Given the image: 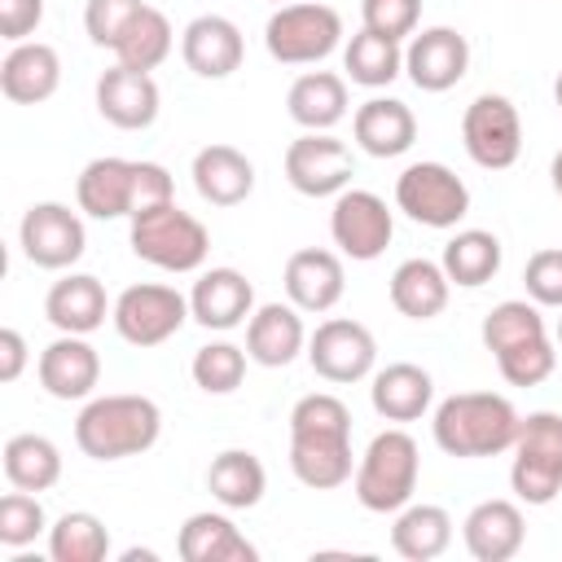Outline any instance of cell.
I'll return each instance as SVG.
<instances>
[{"label": "cell", "instance_id": "6da1fadb", "mask_svg": "<svg viewBox=\"0 0 562 562\" xmlns=\"http://www.w3.org/2000/svg\"><path fill=\"white\" fill-rule=\"evenodd\" d=\"M290 470L312 492H334L356 474L351 408L338 395L312 391L290 408Z\"/></svg>", "mask_w": 562, "mask_h": 562}, {"label": "cell", "instance_id": "7a4b0ae2", "mask_svg": "<svg viewBox=\"0 0 562 562\" xmlns=\"http://www.w3.org/2000/svg\"><path fill=\"white\" fill-rule=\"evenodd\" d=\"M171 198H176L171 171L149 158L105 154V158H92L75 180V202L92 220H132L136 211Z\"/></svg>", "mask_w": 562, "mask_h": 562}, {"label": "cell", "instance_id": "3957f363", "mask_svg": "<svg viewBox=\"0 0 562 562\" xmlns=\"http://www.w3.org/2000/svg\"><path fill=\"white\" fill-rule=\"evenodd\" d=\"M518 408L496 395V391H457L448 400L435 404L430 417V435L439 443V452L474 461V457H496L514 448L518 435Z\"/></svg>", "mask_w": 562, "mask_h": 562}, {"label": "cell", "instance_id": "277c9868", "mask_svg": "<svg viewBox=\"0 0 562 562\" xmlns=\"http://www.w3.org/2000/svg\"><path fill=\"white\" fill-rule=\"evenodd\" d=\"M162 435V408L149 395H92L75 417V443L92 461L140 457Z\"/></svg>", "mask_w": 562, "mask_h": 562}, {"label": "cell", "instance_id": "5b68a950", "mask_svg": "<svg viewBox=\"0 0 562 562\" xmlns=\"http://www.w3.org/2000/svg\"><path fill=\"white\" fill-rule=\"evenodd\" d=\"M417 474H422L417 439L408 430H400V426H386L360 452L356 474H351V492L369 514H395V509H404L413 501Z\"/></svg>", "mask_w": 562, "mask_h": 562}, {"label": "cell", "instance_id": "8992f818", "mask_svg": "<svg viewBox=\"0 0 562 562\" xmlns=\"http://www.w3.org/2000/svg\"><path fill=\"white\" fill-rule=\"evenodd\" d=\"M127 241H132V255L154 263L158 272H198L206 263V255H211L206 224L198 215L180 211L176 198L136 211L132 228H127Z\"/></svg>", "mask_w": 562, "mask_h": 562}, {"label": "cell", "instance_id": "52a82bcc", "mask_svg": "<svg viewBox=\"0 0 562 562\" xmlns=\"http://www.w3.org/2000/svg\"><path fill=\"white\" fill-rule=\"evenodd\" d=\"M342 44V13L321 0H290L263 22V48L281 66H316Z\"/></svg>", "mask_w": 562, "mask_h": 562}, {"label": "cell", "instance_id": "ba28073f", "mask_svg": "<svg viewBox=\"0 0 562 562\" xmlns=\"http://www.w3.org/2000/svg\"><path fill=\"white\" fill-rule=\"evenodd\" d=\"M509 487L522 505H549L562 492V413H527L514 435Z\"/></svg>", "mask_w": 562, "mask_h": 562}, {"label": "cell", "instance_id": "9c48e42d", "mask_svg": "<svg viewBox=\"0 0 562 562\" xmlns=\"http://www.w3.org/2000/svg\"><path fill=\"white\" fill-rule=\"evenodd\" d=\"M395 206L422 228H457L470 215V189L448 162H408L395 176Z\"/></svg>", "mask_w": 562, "mask_h": 562}, {"label": "cell", "instance_id": "30bf717a", "mask_svg": "<svg viewBox=\"0 0 562 562\" xmlns=\"http://www.w3.org/2000/svg\"><path fill=\"white\" fill-rule=\"evenodd\" d=\"M110 321H114L123 342H132V347H162L167 338L180 334L184 321H193V312H189V294H180L176 285L140 281V285H127L114 299Z\"/></svg>", "mask_w": 562, "mask_h": 562}, {"label": "cell", "instance_id": "8fae6325", "mask_svg": "<svg viewBox=\"0 0 562 562\" xmlns=\"http://www.w3.org/2000/svg\"><path fill=\"white\" fill-rule=\"evenodd\" d=\"M461 145L474 167L505 171L522 154V119L518 105L501 92H479L461 114Z\"/></svg>", "mask_w": 562, "mask_h": 562}, {"label": "cell", "instance_id": "7c38bea8", "mask_svg": "<svg viewBox=\"0 0 562 562\" xmlns=\"http://www.w3.org/2000/svg\"><path fill=\"white\" fill-rule=\"evenodd\" d=\"M18 246H22L26 263H35L44 272H66L83 259L88 233H83L79 211H70L66 202H31L18 224Z\"/></svg>", "mask_w": 562, "mask_h": 562}, {"label": "cell", "instance_id": "4fadbf2b", "mask_svg": "<svg viewBox=\"0 0 562 562\" xmlns=\"http://www.w3.org/2000/svg\"><path fill=\"white\" fill-rule=\"evenodd\" d=\"M307 364L316 378L334 386L364 382L373 378V364H378V338L369 334V325L351 316H329L316 325V334H307Z\"/></svg>", "mask_w": 562, "mask_h": 562}, {"label": "cell", "instance_id": "5bb4252c", "mask_svg": "<svg viewBox=\"0 0 562 562\" xmlns=\"http://www.w3.org/2000/svg\"><path fill=\"white\" fill-rule=\"evenodd\" d=\"M356 154L334 132H303L285 145V180L303 198H338L351 189Z\"/></svg>", "mask_w": 562, "mask_h": 562}, {"label": "cell", "instance_id": "9a60e30c", "mask_svg": "<svg viewBox=\"0 0 562 562\" xmlns=\"http://www.w3.org/2000/svg\"><path fill=\"white\" fill-rule=\"evenodd\" d=\"M329 237H334L338 255L369 263L391 246L395 215H391L386 198H378L373 189H342L329 211Z\"/></svg>", "mask_w": 562, "mask_h": 562}, {"label": "cell", "instance_id": "2e32d148", "mask_svg": "<svg viewBox=\"0 0 562 562\" xmlns=\"http://www.w3.org/2000/svg\"><path fill=\"white\" fill-rule=\"evenodd\" d=\"M470 70V40L457 26H426L404 44V75L422 92H448Z\"/></svg>", "mask_w": 562, "mask_h": 562}, {"label": "cell", "instance_id": "e0dca14e", "mask_svg": "<svg viewBox=\"0 0 562 562\" xmlns=\"http://www.w3.org/2000/svg\"><path fill=\"white\" fill-rule=\"evenodd\" d=\"M35 378H40L44 395H53V400H66V404L92 400V391L101 382V356L88 342V334H61L40 351Z\"/></svg>", "mask_w": 562, "mask_h": 562}, {"label": "cell", "instance_id": "ac0fdd59", "mask_svg": "<svg viewBox=\"0 0 562 562\" xmlns=\"http://www.w3.org/2000/svg\"><path fill=\"white\" fill-rule=\"evenodd\" d=\"M162 92L154 83L149 70H132V66H110L97 79V114L119 127V132H145L158 119Z\"/></svg>", "mask_w": 562, "mask_h": 562}, {"label": "cell", "instance_id": "d6986e66", "mask_svg": "<svg viewBox=\"0 0 562 562\" xmlns=\"http://www.w3.org/2000/svg\"><path fill=\"white\" fill-rule=\"evenodd\" d=\"M180 57L198 79H228L246 57L241 26L224 13H198L180 31Z\"/></svg>", "mask_w": 562, "mask_h": 562}, {"label": "cell", "instance_id": "ffe728a7", "mask_svg": "<svg viewBox=\"0 0 562 562\" xmlns=\"http://www.w3.org/2000/svg\"><path fill=\"white\" fill-rule=\"evenodd\" d=\"M461 540H465V549H470L474 562H509V558H518V549L527 540L522 505L518 501H505V496L479 501L465 514V522H461Z\"/></svg>", "mask_w": 562, "mask_h": 562}, {"label": "cell", "instance_id": "44dd1931", "mask_svg": "<svg viewBox=\"0 0 562 562\" xmlns=\"http://www.w3.org/2000/svg\"><path fill=\"white\" fill-rule=\"evenodd\" d=\"M189 312L202 329H237L255 312V285L237 268H206L189 290Z\"/></svg>", "mask_w": 562, "mask_h": 562}, {"label": "cell", "instance_id": "7402d4cb", "mask_svg": "<svg viewBox=\"0 0 562 562\" xmlns=\"http://www.w3.org/2000/svg\"><path fill=\"white\" fill-rule=\"evenodd\" d=\"M281 281H285V299L299 312H329L347 290L342 255H334L325 246H303L285 259Z\"/></svg>", "mask_w": 562, "mask_h": 562}, {"label": "cell", "instance_id": "603a6c76", "mask_svg": "<svg viewBox=\"0 0 562 562\" xmlns=\"http://www.w3.org/2000/svg\"><path fill=\"white\" fill-rule=\"evenodd\" d=\"M299 351H307L303 312L294 303H259L246 321V356L263 369H285Z\"/></svg>", "mask_w": 562, "mask_h": 562}, {"label": "cell", "instance_id": "cb8c5ba5", "mask_svg": "<svg viewBox=\"0 0 562 562\" xmlns=\"http://www.w3.org/2000/svg\"><path fill=\"white\" fill-rule=\"evenodd\" d=\"M57 83H61V57L44 40H22L0 61V92L13 105H40L57 92Z\"/></svg>", "mask_w": 562, "mask_h": 562}, {"label": "cell", "instance_id": "d4e9b609", "mask_svg": "<svg viewBox=\"0 0 562 562\" xmlns=\"http://www.w3.org/2000/svg\"><path fill=\"white\" fill-rule=\"evenodd\" d=\"M351 140L369 158H400L417 140V119L400 97H369L351 114Z\"/></svg>", "mask_w": 562, "mask_h": 562}, {"label": "cell", "instance_id": "484cf974", "mask_svg": "<svg viewBox=\"0 0 562 562\" xmlns=\"http://www.w3.org/2000/svg\"><path fill=\"white\" fill-rule=\"evenodd\" d=\"M114 303L105 299V285L92 272H66L44 294V316L57 334H92L105 325Z\"/></svg>", "mask_w": 562, "mask_h": 562}, {"label": "cell", "instance_id": "4316f807", "mask_svg": "<svg viewBox=\"0 0 562 562\" xmlns=\"http://www.w3.org/2000/svg\"><path fill=\"white\" fill-rule=\"evenodd\" d=\"M189 176L198 198L211 206H241L255 193V162L237 145H202Z\"/></svg>", "mask_w": 562, "mask_h": 562}, {"label": "cell", "instance_id": "83f0119b", "mask_svg": "<svg viewBox=\"0 0 562 562\" xmlns=\"http://www.w3.org/2000/svg\"><path fill=\"white\" fill-rule=\"evenodd\" d=\"M369 404L382 422H417L435 404V378L413 360H395V364L373 373Z\"/></svg>", "mask_w": 562, "mask_h": 562}, {"label": "cell", "instance_id": "f1b7e54d", "mask_svg": "<svg viewBox=\"0 0 562 562\" xmlns=\"http://www.w3.org/2000/svg\"><path fill=\"white\" fill-rule=\"evenodd\" d=\"M176 553L184 562H255L259 558V549L241 536V527L228 514H215V509L189 514L180 522Z\"/></svg>", "mask_w": 562, "mask_h": 562}, {"label": "cell", "instance_id": "f546056e", "mask_svg": "<svg viewBox=\"0 0 562 562\" xmlns=\"http://www.w3.org/2000/svg\"><path fill=\"white\" fill-rule=\"evenodd\" d=\"M285 114L303 132H334L347 119V79L334 70H307L285 92Z\"/></svg>", "mask_w": 562, "mask_h": 562}, {"label": "cell", "instance_id": "4dcf8cb0", "mask_svg": "<svg viewBox=\"0 0 562 562\" xmlns=\"http://www.w3.org/2000/svg\"><path fill=\"white\" fill-rule=\"evenodd\" d=\"M391 307L408 321H435L443 307H448V294H452V281L443 272V263L435 259H404L395 272H391Z\"/></svg>", "mask_w": 562, "mask_h": 562}, {"label": "cell", "instance_id": "1f68e13d", "mask_svg": "<svg viewBox=\"0 0 562 562\" xmlns=\"http://www.w3.org/2000/svg\"><path fill=\"white\" fill-rule=\"evenodd\" d=\"M206 492L224 509H255L268 492V470L250 448H224L206 465Z\"/></svg>", "mask_w": 562, "mask_h": 562}, {"label": "cell", "instance_id": "d6a6232c", "mask_svg": "<svg viewBox=\"0 0 562 562\" xmlns=\"http://www.w3.org/2000/svg\"><path fill=\"white\" fill-rule=\"evenodd\" d=\"M452 514L443 505H404L395 509V522H391V549L408 562H435L439 553H448L452 544Z\"/></svg>", "mask_w": 562, "mask_h": 562}, {"label": "cell", "instance_id": "836d02e7", "mask_svg": "<svg viewBox=\"0 0 562 562\" xmlns=\"http://www.w3.org/2000/svg\"><path fill=\"white\" fill-rule=\"evenodd\" d=\"M501 255L505 250H501V237L496 233H487V228H457L443 241L439 263H443V272H448L452 285L479 290V285H487L501 272Z\"/></svg>", "mask_w": 562, "mask_h": 562}, {"label": "cell", "instance_id": "e575fe53", "mask_svg": "<svg viewBox=\"0 0 562 562\" xmlns=\"http://www.w3.org/2000/svg\"><path fill=\"white\" fill-rule=\"evenodd\" d=\"M4 479L22 492H48L61 479V448L48 435H13L4 443Z\"/></svg>", "mask_w": 562, "mask_h": 562}, {"label": "cell", "instance_id": "d590c367", "mask_svg": "<svg viewBox=\"0 0 562 562\" xmlns=\"http://www.w3.org/2000/svg\"><path fill=\"white\" fill-rule=\"evenodd\" d=\"M342 70H347V79L360 83V88H386L391 79L404 75V44L360 26V31L347 40V48H342Z\"/></svg>", "mask_w": 562, "mask_h": 562}, {"label": "cell", "instance_id": "8d00e7d4", "mask_svg": "<svg viewBox=\"0 0 562 562\" xmlns=\"http://www.w3.org/2000/svg\"><path fill=\"white\" fill-rule=\"evenodd\" d=\"M171 44H176V31H171L167 13L145 4L136 13V22L123 31V40L114 44V61L132 66V70H158L171 57Z\"/></svg>", "mask_w": 562, "mask_h": 562}, {"label": "cell", "instance_id": "74e56055", "mask_svg": "<svg viewBox=\"0 0 562 562\" xmlns=\"http://www.w3.org/2000/svg\"><path fill=\"white\" fill-rule=\"evenodd\" d=\"M110 553V527L92 509H66L48 527V558L53 562H101Z\"/></svg>", "mask_w": 562, "mask_h": 562}, {"label": "cell", "instance_id": "f35d334b", "mask_svg": "<svg viewBox=\"0 0 562 562\" xmlns=\"http://www.w3.org/2000/svg\"><path fill=\"white\" fill-rule=\"evenodd\" d=\"M544 334H549V325L540 316V303H531V299H505V303H496L483 316V329H479V338H483V347L492 356H501V351H509L518 342L544 338Z\"/></svg>", "mask_w": 562, "mask_h": 562}, {"label": "cell", "instance_id": "ab89813d", "mask_svg": "<svg viewBox=\"0 0 562 562\" xmlns=\"http://www.w3.org/2000/svg\"><path fill=\"white\" fill-rule=\"evenodd\" d=\"M246 360H250L246 347L220 338V342H206V347L193 351L189 373H193L198 391H206V395H233L241 386V378H246Z\"/></svg>", "mask_w": 562, "mask_h": 562}, {"label": "cell", "instance_id": "60d3db41", "mask_svg": "<svg viewBox=\"0 0 562 562\" xmlns=\"http://www.w3.org/2000/svg\"><path fill=\"white\" fill-rule=\"evenodd\" d=\"M53 522L40 505V492H22L13 487L9 496H0V544L4 549H26L35 544V536H44Z\"/></svg>", "mask_w": 562, "mask_h": 562}, {"label": "cell", "instance_id": "b9f144b4", "mask_svg": "<svg viewBox=\"0 0 562 562\" xmlns=\"http://www.w3.org/2000/svg\"><path fill=\"white\" fill-rule=\"evenodd\" d=\"M496 369L509 386H540L553 369H558V351H553V338H531V342H518L509 351L496 356Z\"/></svg>", "mask_w": 562, "mask_h": 562}, {"label": "cell", "instance_id": "7bdbcfd3", "mask_svg": "<svg viewBox=\"0 0 562 562\" xmlns=\"http://www.w3.org/2000/svg\"><path fill=\"white\" fill-rule=\"evenodd\" d=\"M145 9V0H88L83 4V31L97 48H110L123 40V31L136 22V13Z\"/></svg>", "mask_w": 562, "mask_h": 562}, {"label": "cell", "instance_id": "ee69618b", "mask_svg": "<svg viewBox=\"0 0 562 562\" xmlns=\"http://www.w3.org/2000/svg\"><path fill=\"white\" fill-rule=\"evenodd\" d=\"M360 22L364 31H378L386 40H408L417 35L422 22V0H360Z\"/></svg>", "mask_w": 562, "mask_h": 562}, {"label": "cell", "instance_id": "f6af8a7d", "mask_svg": "<svg viewBox=\"0 0 562 562\" xmlns=\"http://www.w3.org/2000/svg\"><path fill=\"white\" fill-rule=\"evenodd\" d=\"M527 299L540 307H562V246H544L522 268Z\"/></svg>", "mask_w": 562, "mask_h": 562}, {"label": "cell", "instance_id": "bcb514c9", "mask_svg": "<svg viewBox=\"0 0 562 562\" xmlns=\"http://www.w3.org/2000/svg\"><path fill=\"white\" fill-rule=\"evenodd\" d=\"M40 22H44V0H0V35L9 44L31 40Z\"/></svg>", "mask_w": 562, "mask_h": 562}, {"label": "cell", "instance_id": "7dc6e473", "mask_svg": "<svg viewBox=\"0 0 562 562\" xmlns=\"http://www.w3.org/2000/svg\"><path fill=\"white\" fill-rule=\"evenodd\" d=\"M22 369H26V338L13 325H4L0 329V382H18Z\"/></svg>", "mask_w": 562, "mask_h": 562}, {"label": "cell", "instance_id": "c3c4849f", "mask_svg": "<svg viewBox=\"0 0 562 562\" xmlns=\"http://www.w3.org/2000/svg\"><path fill=\"white\" fill-rule=\"evenodd\" d=\"M549 180H553V193H558V202H562V149H558L553 162H549Z\"/></svg>", "mask_w": 562, "mask_h": 562}, {"label": "cell", "instance_id": "681fc988", "mask_svg": "<svg viewBox=\"0 0 562 562\" xmlns=\"http://www.w3.org/2000/svg\"><path fill=\"white\" fill-rule=\"evenodd\" d=\"M553 105L562 110V70H558V79H553Z\"/></svg>", "mask_w": 562, "mask_h": 562}, {"label": "cell", "instance_id": "f907efd6", "mask_svg": "<svg viewBox=\"0 0 562 562\" xmlns=\"http://www.w3.org/2000/svg\"><path fill=\"white\" fill-rule=\"evenodd\" d=\"M553 338H558V347H562V316H558V329H553Z\"/></svg>", "mask_w": 562, "mask_h": 562}, {"label": "cell", "instance_id": "816d5d0a", "mask_svg": "<svg viewBox=\"0 0 562 562\" xmlns=\"http://www.w3.org/2000/svg\"><path fill=\"white\" fill-rule=\"evenodd\" d=\"M272 4H290V0H272Z\"/></svg>", "mask_w": 562, "mask_h": 562}]
</instances>
